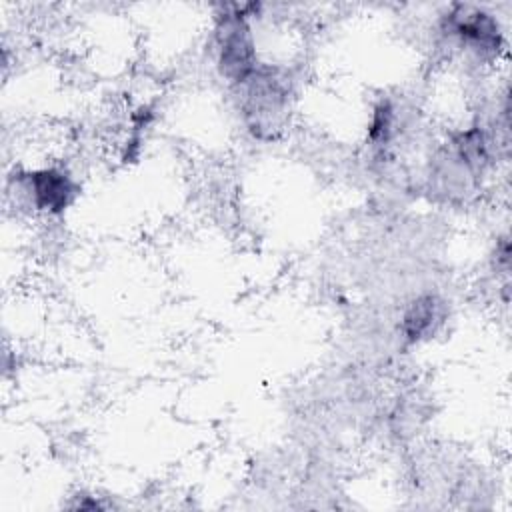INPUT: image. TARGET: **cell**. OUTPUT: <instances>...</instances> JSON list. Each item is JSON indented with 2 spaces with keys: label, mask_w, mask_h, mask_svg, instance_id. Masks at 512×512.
Listing matches in <instances>:
<instances>
[{
  "label": "cell",
  "mask_w": 512,
  "mask_h": 512,
  "mask_svg": "<svg viewBox=\"0 0 512 512\" xmlns=\"http://www.w3.org/2000/svg\"><path fill=\"white\" fill-rule=\"evenodd\" d=\"M220 66L232 80H246L254 70V48L250 30L240 16L226 18L220 34Z\"/></svg>",
  "instance_id": "obj_1"
},
{
  "label": "cell",
  "mask_w": 512,
  "mask_h": 512,
  "mask_svg": "<svg viewBox=\"0 0 512 512\" xmlns=\"http://www.w3.org/2000/svg\"><path fill=\"white\" fill-rule=\"evenodd\" d=\"M30 190L34 194L36 206L46 210H60L68 204L72 186L62 172L42 170L30 176Z\"/></svg>",
  "instance_id": "obj_2"
}]
</instances>
